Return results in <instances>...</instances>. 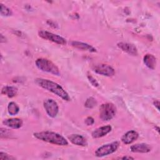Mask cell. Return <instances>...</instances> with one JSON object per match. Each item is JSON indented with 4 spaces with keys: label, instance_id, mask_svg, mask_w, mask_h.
<instances>
[{
    "label": "cell",
    "instance_id": "cell-1",
    "mask_svg": "<svg viewBox=\"0 0 160 160\" xmlns=\"http://www.w3.org/2000/svg\"><path fill=\"white\" fill-rule=\"evenodd\" d=\"M35 82L42 88L52 92L64 101H69L71 98L68 93L59 84L47 79L36 78Z\"/></svg>",
    "mask_w": 160,
    "mask_h": 160
},
{
    "label": "cell",
    "instance_id": "cell-2",
    "mask_svg": "<svg viewBox=\"0 0 160 160\" xmlns=\"http://www.w3.org/2000/svg\"><path fill=\"white\" fill-rule=\"evenodd\" d=\"M34 137L36 139L49 143L58 146H67L68 141L61 134L49 131H41L33 133Z\"/></svg>",
    "mask_w": 160,
    "mask_h": 160
},
{
    "label": "cell",
    "instance_id": "cell-3",
    "mask_svg": "<svg viewBox=\"0 0 160 160\" xmlns=\"http://www.w3.org/2000/svg\"><path fill=\"white\" fill-rule=\"evenodd\" d=\"M36 67L42 71L49 72L56 76L60 75V71L58 67L51 61L46 58H38L36 62Z\"/></svg>",
    "mask_w": 160,
    "mask_h": 160
},
{
    "label": "cell",
    "instance_id": "cell-4",
    "mask_svg": "<svg viewBox=\"0 0 160 160\" xmlns=\"http://www.w3.org/2000/svg\"><path fill=\"white\" fill-rule=\"evenodd\" d=\"M116 113V106L111 102L102 104L99 108V118L104 121L111 120Z\"/></svg>",
    "mask_w": 160,
    "mask_h": 160
},
{
    "label": "cell",
    "instance_id": "cell-5",
    "mask_svg": "<svg viewBox=\"0 0 160 160\" xmlns=\"http://www.w3.org/2000/svg\"><path fill=\"white\" fill-rule=\"evenodd\" d=\"M119 142L114 141L111 143L104 144L99 147L95 151V155L97 157H103L111 154L118 149L119 147Z\"/></svg>",
    "mask_w": 160,
    "mask_h": 160
},
{
    "label": "cell",
    "instance_id": "cell-6",
    "mask_svg": "<svg viewBox=\"0 0 160 160\" xmlns=\"http://www.w3.org/2000/svg\"><path fill=\"white\" fill-rule=\"evenodd\" d=\"M38 35L42 39L52 41L58 44L64 45L66 44V41L64 38L47 31L41 30L38 32Z\"/></svg>",
    "mask_w": 160,
    "mask_h": 160
},
{
    "label": "cell",
    "instance_id": "cell-7",
    "mask_svg": "<svg viewBox=\"0 0 160 160\" xmlns=\"http://www.w3.org/2000/svg\"><path fill=\"white\" fill-rule=\"evenodd\" d=\"M43 106L49 117L54 118L57 116L59 112V106L54 99L51 98L46 99L43 102Z\"/></svg>",
    "mask_w": 160,
    "mask_h": 160
},
{
    "label": "cell",
    "instance_id": "cell-8",
    "mask_svg": "<svg viewBox=\"0 0 160 160\" xmlns=\"http://www.w3.org/2000/svg\"><path fill=\"white\" fill-rule=\"evenodd\" d=\"M92 70L97 74L111 77L114 75L115 71L110 66L106 64H96L92 67Z\"/></svg>",
    "mask_w": 160,
    "mask_h": 160
},
{
    "label": "cell",
    "instance_id": "cell-9",
    "mask_svg": "<svg viewBox=\"0 0 160 160\" xmlns=\"http://www.w3.org/2000/svg\"><path fill=\"white\" fill-rule=\"evenodd\" d=\"M117 46L124 52L129 54L131 56H137L138 55V49L136 47L132 44L128 42H120L117 44Z\"/></svg>",
    "mask_w": 160,
    "mask_h": 160
},
{
    "label": "cell",
    "instance_id": "cell-10",
    "mask_svg": "<svg viewBox=\"0 0 160 160\" xmlns=\"http://www.w3.org/2000/svg\"><path fill=\"white\" fill-rule=\"evenodd\" d=\"M68 139L72 144L74 145L80 146H86L88 145L86 139L82 135L78 134H71L68 136Z\"/></svg>",
    "mask_w": 160,
    "mask_h": 160
},
{
    "label": "cell",
    "instance_id": "cell-11",
    "mask_svg": "<svg viewBox=\"0 0 160 160\" xmlns=\"http://www.w3.org/2000/svg\"><path fill=\"white\" fill-rule=\"evenodd\" d=\"M111 129H112V128L110 125L101 126L94 130L92 132L91 135L93 138H99L108 134L109 132H111Z\"/></svg>",
    "mask_w": 160,
    "mask_h": 160
},
{
    "label": "cell",
    "instance_id": "cell-12",
    "mask_svg": "<svg viewBox=\"0 0 160 160\" xmlns=\"http://www.w3.org/2000/svg\"><path fill=\"white\" fill-rule=\"evenodd\" d=\"M139 137V134L134 131L131 130L126 132L121 138L122 142L125 144H131L132 142L136 141Z\"/></svg>",
    "mask_w": 160,
    "mask_h": 160
},
{
    "label": "cell",
    "instance_id": "cell-13",
    "mask_svg": "<svg viewBox=\"0 0 160 160\" xmlns=\"http://www.w3.org/2000/svg\"><path fill=\"white\" fill-rule=\"evenodd\" d=\"M130 150L132 152L147 153L151 151V147L146 143H139L132 145L130 148Z\"/></svg>",
    "mask_w": 160,
    "mask_h": 160
},
{
    "label": "cell",
    "instance_id": "cell-14",
    "mask_svg": "<svg viewBox=\"0 0 160 160\" xmlns=\"http://www.w3.org/2000/svg\"><path fill=\"white\" fill-rule=\"evenodd\" d=\"M71 44L72 46H73L75 48H77L80 50L82 51H88L91 52H96V49L94 48L93 46L91 45L82 42H79V41H73L71 42Z\"/></svg>",
    "mask_w": 160,
    "mask_h": 160
},
{
    "label": "cell",
    "instance_id": "cell-15",
    "mask_svg": "<svg viewBox=\"0 0 160 160\" xmlns=\"http://www.w3.org/2000/svg\"><path fill=\"white\" fill-rule=\"evenodd\" d=\"M4 125L12 129H19L22 126V121L19 118L6 119L2 121Z\"/></svg>",
    "mask_w": 160,
    "mask_h": 160
},
{
    "label": "cell",
    "instance_id": "cell-16",
    "mask_svg": "<svg viewBox=\"0 0 160 160\" xmlns=\"http://www.w3.org/2000/svg\"><path fill=\"white\" fill-rule=\"evenodd\" d=\"M143 62L149 69H155L156 66V58L152 54H146L143 58Z\"/></svg>",
    "mask_w": 160,
    "mask_h": 160
},
{
    "label": "cell",
    "instance_id": "cell-17",
    "mask_svg": "<svg viewBox=\"0 0 160 160\" xmlns=\"http://www.w3.org/2000/svg\"><path fill=\"white\" fill-rule=\"evenodd\" d=\"M18 93V88L14 86H6L1 89V94L7 96L9 98H12L16 96Z\"/></svg>",
    "mask_w": 160,
    "mask_h": 160
},
{
    "label": "cell",
    "instance_id": "cell-18",
    "mask_svg": "<svg viewBox=\"0 0 160 160\" xmlns=\"http://www.w3.org/2000/svg\"><path fill=\"white\" fill-rule=\"evenodd\" d=\"M8 113L11 116L16 115L19 111V106L15 102H10L8 105Z\"/></svg>",
    "mask_w": 160,
    "mask_h": 160
},
{
    "label": "cell",
    "instance_id": "cell-19",
    "mask_svg": "<svg viewBox=\"0 0 160 160\" xmlns=\"http://www.w3.org/2000/svg\"><path fill=\"white\" fill-rule=\"evenodd\" d=\"M0 13L3 16H11L12 12L11 9L2 3H0Z\"/></svg>",
    "mask_w": 160,
    "mask_h": 160
},
{
    "label": "cell",
    "instance_id": "cell-20",
    "mask_svg": "<svg viewBox=\"0 0 160 160\" xmlns=\"http://www.w3.org/2000/svg\"><path fill=\"white\" fill-rule=\"evenodd\" d=\"M96 104H97L96 100L94 98L90 97L86 99L84 103V106L87 108H92L94 106H96Z\"/></svg>",
    "mask_w": 160,
    "mask_h": 160
},
{
    "label": "cell",
    "instance_id": "cell-21",
    "mask_svg": "<svg viewBox=\"0 0 160 160\" xmlns=\"http://www.w3.org/2000/svg\"><path fill=\"white\" fill-rule=\"evenodd\" d=\"M0 131H1V138H10V136L12 135V132L10 130L6 128H1Z\"/></svg>",
    "mask_w": 160,
    "mask_h": 160
},
{
    "label": "cell",
    "instance_id": "cell-22",
    "mask_svg": "<svg viewBox=\"0 0 160 160\" xmlns=\"http://www.w3.org/2000/svg\"><path fill=\"white\" fill-rule=\"evenodd\" d=\"M0 159H7V160H11V159H15V158L8 154L7 153L1 152H0Z\"/></svg>",
    "mask_w": 160,
    "mask_h": 160
},
{
    "label": "cell",
    "instance_id": "cell-23",
    "mask_svg": "<svg viewBox=\"0 0 160 160\" xmlns=\"http://www.w3.org/2000/svg\"><path fill=\"white\" fill-rule=\"evenodd\" d=\"M88 79L89 80V81L90 82V83L94 87H98L99 86V83L98 82V81H96V79L95 78H94L91 75L88 74Z\"/></svg>",
    "mask_w": 160,
    "mask_h": 160
},
{
    "label": "cell",
    "instance_id": "cell-24",
    "mask_svg": "<svg viewBox=\"0 0 160 160\" xmlns=\"http://www.w3.org/2000/svg\"><path fill=\"white\" fill-rule=\"evenodd\" d=\"M85 123H86V124L87 125V126H91V125H92L93 124H94V119L92 118V117H90V116H89V117H88L86 119H85Z\"/></svg>",
    "mask_w": 160,
    "mask_h": 160
},
{
    "label": "cell",
    "instance_id": "cell-25",
    "mask_svg": "<svg viewBox=\"0 0 160 160\" xmlns=\"http://www.w3.org/2000/svg\"><path fill=\"white\" fill-rule=\"evenodd\" d=\"M153 104L154 105V106L158 109V110L159 109V101L158 99H156L153 101Z\"/></svg>",
    "mask_w": 160,
    "mask_h": 160
},
{
    "label": "cell",
    "instance_id": "cell-26",
    "mask_svg": "<svg viewBox=\"0 0 160 160\" xmlns=\"http://www.w3.org/2000/svg\"><path fill=\"white\" fill-rule=\"evenodd\" d=\"M0 41H1V43L6 42V38H5L2 34H1V39H0Z\"/></svg>",
    "mask_w": 160,
    "mask_h": 160
},
{
    "label": "cell",
    "instance_id": "cell-27",
    "mask_svg": "<svg viewBox=\"0 0 160 160\" xmlns=\"http://www.w3.org/2000/svg\"><path fill=\"white\" fill-rule=\"evenodd\" d=\"M120 159H134V158H132V157H130V156H124L122 158H121Z\"/></svg>",
    "mask_w": 160,
    "mask_h": 160
}]
</instances>
